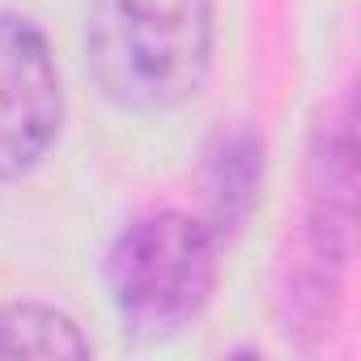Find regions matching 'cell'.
I'll return each mask as SVG.
<instances>
[{"mask_svg":"<svg viewBox=\"0 0 361 361\" xmlns=\"http://www.w3.org/2000/svg\"><path fill=\"white\" fill-rule=\"evenodd\" d=\"M85 64L119 111L166 115L192 102L213 68V0H90Z\"/></svg>","mask_w":361,"mask_h":361,"instance_id":"1","label":"cell"},{"mask_svg":"<svg viewBox=\"0 0 361 361\" xmlns=\"http://www.w3.org/2000/svg\"><path fill=\"white\" fill-rule=\"evenodd\" d=\"M221 238L204 217L161 209L115 234L102 259L106 298L140 340L178 336L213 298Z\"/></svg>","mask_w":361,"mask_h":361,"instance_id":"2","label":"cell"},{"mask_svg":"<svg viewBox=\"0 0 361 361\" xmlns=\"http://www.w3.org/2000/svg\"><path fill=\"white\" fill-rule=\"evenodd\" d=\"M348 221H353V123L348 115L331 119L319 132V149L310 161V196L293 238L289 259V306L298 323L314 331L331 319V302L340 293V276L348 264Z\"/></svg>","mask_w":361,"mask_h":361,"instance_id":"3","label":"cell"},{"mask_svg":"<svg viewBox=\"0 0 361 361\" xmlns=\"http://www.w3.org/2000/svg\"><path fill=\"white\" fill-rule=\"evenodd\" d=\"M64 90L43 30L0 13V178H22L56 145Z\"/></svg>","mask_w":361,"mask_h":361,"instance_id":"4","label":"cell"},{"mask_svg":"<svg viewBox=\"0 0 361 361\" xmlns=\"http://www.w3.org/2000/svg\"><path fill=\"white\" fill-rule=\"evenodd\" d=\"M264 188V145L251 128L221 132L204 153V200H209V226L226 243L234 238L247 217L259 204Z\"/></svg>","mask_w":361,"mask_h":361,"instance_id":"5","label":"cell"},{"mask_svg":"<svg viewBox=\"0 0 361 361\" xmlns=\"http://www.w3.org/2000/svg\"><path fill=\"white\" fill-rule=\"evenodd\" d=\"M0 357H90L81 327L43 302L0 306Z\"/></svg>","mask_w":361,"mask_h":361,"instance_id":"6","label":"cell"}]
</instances>
